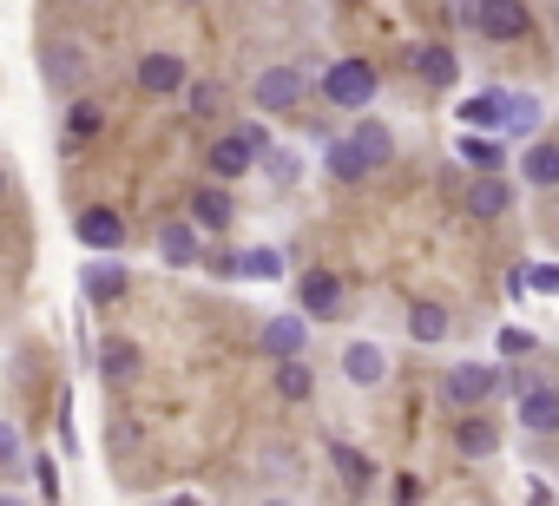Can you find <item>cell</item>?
<instances>
[{
  "instance_id": "7c38bea8",
  "label": "cell",
  "mask_w": 559,
  "mask_h": 506,
  "mask_svg": "<svg viewBox=\"0 0 559 506\" xmlns=\"http://www.w3.org/2000/svg\"><path fill=\"white\" fill-rule=\"evenodd\" d=\"M297 303H304V316H317V323H336V316L349 310V303H343V284H336L330 270H304Z\"/></svg>"
},
{
  "instance_id": "d590c367",
  "label": "cell",
  "mask_w": 559,
  "mask_h": 506,
  "mask_svg": "<svg viewBox=\"0 0 559 506\" xmlns=\"http://www.w3.org/2000/svg\"><path fill=\"white\" fill-rule=\"evenodd\" d=\"M500 349H507V356H533V349H539V342H533V336H526V329H500Z\"/></svg>"
},
{
  "instance_id": "603a6c76",
  "label": "cell",
  "mask_w": 559,
  "mask_h": 506,
  "mask_svg": "<svg viewBox=\"0 0 559 506\" xmlns=\"http://www.w3.org/2000/svg\"><path fill=\"white\" fill-rule=\"evenodd\" d=\"M330 467L343 473V486H349V493H369V486H376V460H369L362 447H349V441H336V447H330Z\"/></svg>"
},
{
  "instance_id": "8992f818",
  "label": "cell",
  "mask_w": 559,
  "mask_h": 506,
  "mask_svg": "<svg viewBox=\"0 0 559 506\" xmlns=\"http://www.w3.org/2000/svg\"><path fill=\"white\" fill-rule=\"evenodd\" d=\"M493 369L487 362H454L448 375H441V395H448V408H480L487 395H493Z\"/></svg>"
},
{
  "instance_id": "1f68e13d",
  "label": "cell",
  "mask_w": 559,
  "mask_h": 506,
  "mask_svg": "<svg viewBox=\"0 0 559 506\" xmlns=\"http://www.w3.org/2000/svg\"><path fill=\"white\" fill-rule=\"evenodd\" d=\"M185 112H191V119H217V112H224V86H217V80H191V86H185Z\"/></svg>"
},
{
  "instance_id": "83f0119b",
  "label": "cell",
  "mask_w": 559,
  "mask_h": 506,
  "mask_svg": "<svg viewBox=\"0 0 559 506\" xmlns=\"http://www.w3.org/2000/svg\"><path fill=\"white\" fill-rule=\"evenodd\" d=\"M99 125H106V106L80 93V99H73V112H67V152H80V145H86Z\"/></svg>"
},
{
  "instance_id": "2e32d148",
  "label": "cell",
  "mask_w": 559,
  "mask_h": 506,
  "mask_svg": "<svg viewBox=\"0 0 559 506\" xmlns=\"http://www.w3.org/2000/svg\"><path fill=\"white\" fill-rule=\"evenodd\" d=\"M343 375H349L356 388H382V382H389V349H382V342H349V349H343Z\"/></svg>"
},
{
  "instance_id": "6da1fadb",
  "label": "cell",
  "mask_w": 559,
  "mask_h": 506,
  "mask_svg": "<svg viewBox=\"0 0 559 506\" xmlns=\"http://www.w3.org/2000/svg\"><path fill=\"white\" fill-rule=\"evenodd\" d=\"M461 14H467L474 34L493 40V47H513V40L533 34V8H526V0H474V8H461Z\"/></svg>"
},
{
  "instance_id": "d4e9b609",
  "label": "cell",
  "mask_w": 559,
  "mask_h": 506,
  "mask_svg": "<svg viewBox=\"0 0 559 506\" xmlns=\"http://www.w3.org/2000/svg\"><path fill=\"white\" fill-rule=\"evenodd\" d=\"M349 138H356V145H362V158H369V165H376V171H382V165H389V158H395V132H389V125H382V119H369V112H362V119H356V132H349Z\"/></svg>"
},
{
  "instance_id": "3957f363",
  "label": "cell",
  "mask_w": 559,
  "mask_h": 506,
  "mask_svg": "<svg viewBox=\"0 0 559 506\" xmlns=\"http://www.w3.org/2000/svg\"><path fill=\"white\" fill-rule=\"evenodd\" d=\"M376 93H382V73H376L369 60H336V67L323 73V99L343 106V112H369Z\"/></svg>"
},
{
  "instance_id": "4dcf8cb0",
  "label": "cell",
  "mask_w": 559,
  "mask_h": 506,
  "mask_svg": "<svg viewBox=\"0 0 559 506\" xmlns=\"http://www.w3.org/2000/svg\"><path fill=\"white\" fill-rule=\"evenodd\" d=\"M257 165H263V178H270L276 191H290V184L304 178V165H297V152H290V145H270V152H263Z\"/></svg>"
},
{
  "instance_id": "4316f807",
  "label": "cell",
  "mask_w": 559,
  "mask_h": 506,
  "mask_svg": "<svg viewBox=\"0 0 559 506\" xmlns=\"http://www.w3.org/2000/svg\"><path fill=\"white\" fill-rule=\"evenodd\" d=\"M310 395H317V375H310V362H304V356L276 362V401H310Z\"/></svg>"
},
{
  "instance_id": "ac0fdd59",
  "label": "cell",
  "mask_w": 559,
  "mask_h": 506,
  "mask_svg": "<svg viewBox=\"0 0 559 506\" xmlns=\"http://www.w3.org/2000/svg\"><path fill=\"white\" fill-rule=\"evenodd\" d=\"M198 217H185V224H158V257L171 264V270H191L198 264Z\"/></svg>"
},
{
  "instance_id": "7402d4cb",
  "label": "cell",
  "mask_w": 559,
  "mask_h": 506,
  "mask_svg": "<svg viewBox=\"0 0 559 506\" xmlns=\"http://www.w3.org/2000/svg\"><path fill=\"white\" fill-rule=\"evenodd\" d=\"M415 73H421V86H435V93H448L454 80H461V60L441 47V40H428V47H415Z\"/></svg>"
},
{
  "instance_id": "5bb4252c",
  "label": "cell",
  "mask_w": 559,
  "mask_h": 506,
  "mask_svg": "<svg viewBox=\"0 0 559 506\" xmlns=\"http://www.w3.org/2000/svg\"><path fill=\"white\" fill-rule=\"evenodd\" d=\"M454 158H461L467 171H500V165H507V132H474V125H461Z\"/></svg>"
},
{
  "instance_id": "cb8c5ba5",
  "label": "cell",
  "mask_w": 559,
  "mask_h": 506,
  "mask_svg": "<svg viewBox=\"0 0 559 506\" xmlns=\"http://www.w3.org/2000/svg\"><path fill=\"white\" fill-rule=\"evenodd\" d=\"M461 125H474V132H500V125H507V93L493 86V93L461 99Z\"/></svg>"
},
{
  "instance_id": "74e56055",
  "label": "cell",
  "mask_w": 559,
  "mask_h": 506,
  "mask_svg": "<svg viewBox=\"0 0 559 506\" xmlns=\"http://www.w3.org/2000/svg\"><path fill=\"white\" fill-rule=\"evenodd\" d=\"M34 480H40V493H47V499H53V493H60V473H53V467H47V460H40V467H34Z\"/></svg>"
},
{
  "instance_id": "8d00e7d4",
  "label": "cell",
  "mask_w": 559,
  "mask_h": 506,
  "mask_svg": "<svg viewBox=\"0 0 559 506\" xmlns=\"http://www.w3.org/2000/svg\"><path fill=\"white\" fill-rule=\"evenodd\" d=\"M526 290H552L559 297V270H526Z\"/></svg>"
},
{
  "instance_id": "5b68a950",
  "label": "cell",
  "mask_w": 559,
  "mask_h": 506,
  "mask_svg": "<svg viewBox=\"0 0 559 506\" xmlns=\"http://www.w3.org/2000/svg\"><path fill=\"white\" fill-rule=\"evenodd\" d=\"M40 73H47V86H53V93H67V99H80V93H86V53H80L73 40H53V47L40 53Z\"/></svg>"
},
{
  "instance_id": "30bf717a",
  "label": "cell",
  "mask_w": 559,
  "mask_h": 506,
  "mask_svg": "<svg viewBox=\"0 0 559 506\" xmlns=\"http://www.w3.org/2000/svg\"><path fill=\"white\" fill-rule=\"evenodd\" d=\"M132 80H139V93H152V99H171V93H185V86H191V73H185V60H178V53H145Z\"/></svg>"
},
{
  "instance_id": "9a60e30c",
  "label": "cell",
  "mask_w": 559,
  "mask_h": 506,
  "mask_svg": "<svg viewBox=\"0 0 559 506\" xmlns=\"http://www.w3.org/2000/svg\"><path fill=\"white\" fill-rule=\"evenodd\" d=\"M80 290H86V303H112V297L132 290V277H126V264L112 257V250H99V257L86 264V277H80Z\"/></svg>"
},
{
  "instance_id": "4fadbf2b",
  "label": "cell",
  "mask_w": 559,
  "mask_h": 506,
  "mask_svg": "<svg viewBox=\"0 0 559 506\" xmlns=\"http://www.w3.org/2000/svg\"><path fill=\"white\" fill-rule=\"evenodd\" d=\"M257 480L263 486H304V454L290 441H263L257 447Z\"/></svg>"
},
{
  "instance_id": "d6a6232c",
  "label": "cell",
  "mask_w": 559,
  "mask_h": 506,
  "mask_svg": "<svg viewBox=\"0 0 559 506\" xmlns=\"http://www.w3.org/2000/svg\"><path fill=\"white\" fill-rule=\"evenodd\" d=\"M243 277H257V284H276V277H284V250H276V243H257V250H243Z\"/></svg>"
},
{
  "instance_id": "ba28073f",
  "label": "cell",
  "mask_w": 559,
  "mask_h": 506,
  "mask_svg": "<svg viewBox=\"0 0 559 506\" xmlns=\"http://www.w3.org/2000/svg\"><path fill=\"white\" fill-rule=\"evenodd\" d=\"M145 375V349L132 342V336H106L99 342V382L106 388H126V382H139Z\"/></svg>"
},
{
  "instance_id": "277c9868",
  "label": "cell",
  "mask_w": 559,
  "mask_h": 506,
  "mask_svg": "<svg viewBox=\"0 0 559 506\" xmlns=\"http://www.w3.org/2000/svg\"><path fill=\"white\" fill-rule=\"evenodd\" d=\"M304 67H263L257 80H250V106L257 112H297L304 106Z\"/></svg>"
},
{
  "instance_id": "e0dca14e",
  "label": "cell",
  "mask_w": 559,
  "mask_h": 506,
  "mask_svg": "<svg viewBox=\"0 0 559 506\" xmlns=\"http://www.w3.org/2000/svg\"><path fill=\"white\" fill-rule=\"evenodd\" d=\"M454 447H461L467 460H487V454H500V427H493L480 408H461V421H454Z\"/></svg>"
},
{
  "instance_id": "9c48e42d",
  "label": "cell",
  "mask_w": 559,
  "mask_h": 506,
  "mask_svg": "<svg viewBox=\"0 0 559 506\" xmlns=\"http://www.w3.org/2000/svg\"><path fill=\"white\" fill-rule=\"evenodd\" d=\"M257 349H263L270 362L304 356V349H310V316H270V323H263V336H257Z\"/></svg>"
},
{
  "instance_id": "44dd1931",
  "label": "cell",
  "mask_w": 559,
  "mask_h": 506,
  "mask_svg": "<svg viewBox=\"0 0 559 506\" xmlns=\"http://www.w3.org/2000/svg\"><path fill=\"white\" fill-rule=\"evenodd\" d=\"M520 178L539 184V191H552V184H559V138H526V152H520Z\"/></svg>"
},
{
  "instance_id": "ffe728a7",
  "label": "cell",
  "mask_w": 559,
  "mask_h": 506,
  "mask_svg": "<svg viewBox=\"0 0 559 506\" xmlns=\"http://www.w3.org/2000/svg\"><path fill=\"white\" fill-rule=\"evenodd\" d=\"M191 217H198V224H204L211 237H217V230H230V217H237V204H230V191H224V178H217V184H198V191H191Z\"/></svg>"
},
{
  "instance_id": "8fae6325",
  "label": "cell",
  "mask_w": 559,
  "mask_h": 506,
  "mask_svg": "<svg viewBox=\"0 0 559 506\" xmlns=\"http://www.w3.org/2000/svg\"><path fill=\"white\" fill-rule=\"evenodd\" d=\"M257 158H263V152H257V138H250L243 125H237V132H224V138H211V178H224V184H230V178H243Z\"/></svg>"
},
{
  "instance_id": "836d02e7",
  "label": "cell",
  "mask_w": 559,
  "mask_h": 506,
  "mask_svg": "<svg viewBox=\"0 0 559 506\" xmlns=\"http://www.w3.org/2000/svg\"><path fill=\"white\" fill-rule=\"evenodd\" d=\"M21 467H27V441L14 421H0V473H21Z\"/></svg>"
},
{
  "instance_id": "f35d334b",
  "label": "cell",
  "mask_w": 559,
  "mask_h": 506,
  "mask_svg": "<svg viewBox=\"0 0 559 506\" xmlns=\"http://www.w3.org/2000/svg\"><path fill=\"white\" fill-rule=\"evenodd\" d=\"M461 8H474V0H461Z\"/></svg>"
},
{
  "instance_id": "f546056e",
  "label": "cell",
  "mask_w": 559,
  "mask_h": 506,
  "mask_svg": "<svg viewBox=\"0 0 559 506\" xmlns=\"http://www.w3.org/2000/svg\"><path fill=\"white\" fill-rule=\"evenodd\" d=\"M507 138H533L539 132V99L533 93H507V125H500Z\"/></svg>"
},
{
  "instance_id": "52a82bcc",
  "label": "cell",
  "mask_w": 559,
  "mask_h": 506,
  "mask_svg": "<svg viewBox=\"0 0 559 506\" xmlns=\"http://www.w3.org/2000/svg\"><path fill=\"white\" fill-rule=\"evenodd\" d=\"M73 237H80L86 250H126V217H119L112 204H86V210L73 217Z\"/></svg>"
},
{
  "instance_id": "7a4b0ae2",
  "label": "cell",
  "mask_w": 559,
  "mask_h": 506,
  "mask_svg": "<svg viewBox=\"0 0 559 506\" xmlns=\"http://www.w3.org/2000/svg\"><path fill=\"white\" fill-rule=\"evenodd\" d=\"M513 414H520L526 434H559V382L520 369L513 375Z\"/></svg>"
},
{
  "instance_id": "f1b7e54d",
  "label": "cell",
  "mask_w": 559,
  "mask_h": 506,
  "mask_svg": "<svg viewBox=\"0 0 559 506\" xmlns=\"http://www.w3.org/2000/svg\"><path fill=\"white\" fill-rule=\"evenodd\" d=\"M408 336L428 342V349L448 342V310H441V303H408Z\"/></svg>"
},
{
  "instance_id": "484cf974",
  "label": "cell",
  "mask_w": 559,
  "mask_h": 506,
  "mask_svg": "<svg viewBox=\"0 0 559 506\" xmlns=\"http://www.w3.org/2000/svg\"><path fill=\"white\" fill-rule=\"evenodd\" d=\"M369 171H376V165L362 158L356 138H330V178H336V184H362Z\"/></svg>"
},
{
  "instance_id": "e575fe53",
  "label": "cell",
  "mask_w": 559,
  "mask_h": 506,
  "mask_svg": "<svg viewBox=\"0 0 559 506\" xmlns=\"http://www.w3.org/2000/svg\"><path fill=\"white\" fill-rule=\"evenodd\" d=\"M106 447H112V460H132V454H139V427H132L126 414H112V427H106Z\"/></svg>"
},
{
  "instance_id": "d6986e66",
  "label": "cell",
  "mask_w": 559,
  "mask_h": 506,
  "mask_svg": "<svg viewBox=\"0 0 559 506\" xmlns=\"http://www.w3.org/2000/svg\"><path fill=\"white\" fill-rule=\"evenodd\" d=\"M507 204H513V191H507V178H500V171H480V178L467 184V197H461V210H467V217H500Z\"/></svg>"
}]
</instances>
